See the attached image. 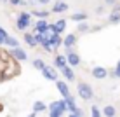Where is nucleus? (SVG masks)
Instances as JSON below:
<instances>
[{
  "instance_id": "nucleus-1",
  "label": "nucleus",
  "mask_w": 120,
  "mask_h": 117,
  "mask_svg": "<svg viewBox=\"0 0 120 117\" xmlns=\"http://www.w3.org/2000/svg\"><path fill=\"white\" fill-rule=\"evenodd\" d=\"M30 24H31V14H30V12H19L18 19H16V28L21 30V32H24Z\"/></svg>"
},
{
  "instance_id": "nucleus-2",
  "label": "nucleus",
  "mask_w": 120,
  "mask_h": 117,
  "mask_svg": "<svg viewBox=\"0 0 120 117\" xmlns=\"http://www.w3.org/2000/svg\"><path fill=\"white\" fill-rule=\"evenodd\" d=\"M51 115H54V117H61L66 112V103H64V100H57V101H52L51 103Z\"/></svg>"
},
{
  "instance_id": "nucleus-3",
  "label": "nucleus",
  "mask_w": 120,
  "mask_h": 117,
  "mask_svg": "<svg viewBox=\"0 0 120 117\" xmlns=\"http://www.w3.org/2000/svg\"><path fill=\"white\" fill-rule=\"evenodd\" d=\"M77 91H78V96H80L82 100H90L94 96L92 87H90L87 82H80V84L77 86Z\"/></svg>"
},
{
  "instance_id": "nucleus-4",
  "label": "nucleus",
  "mask_w": 120,
  "mask_h": 117,
  "mask_svg": "<svg viewBox=\"0 0 120 117\" xmlns=\"http://www.w3.org/2000/svg\"><path fill=\"white\" fill-rule=\"evenodd\" d=\"M64 103H66V110H70L71 114H75V115H78V117H84V112L77 107L75 98H73V96H66V98H64Z\"/></svg>"
},
{
  "instance_id": "nucleus-5",
  "label": "nucleus",
  "mask_w": 120,
  "mask_h": 117,
  "mask_svg": "<svg viewBox=\"0 0 120 117\" xmlns=\"http://www.w3.org/2000/svg\"><path fill=\"white\" fill-rule=\"evenodd\" d=\"M66 63H68V66H71V68L78 66V65H80V54L75 52V51L66 52Z\"/></svg>"
},
{
  "instance_id": "nucleus-6",
  "label": "nucleus",
  "mask_w": 120,
  "mask_h": 117,
  "mask_svg": "<svg viewBox=\"0 0 120 117\" xmlns=\"http://www.w3.org/2000/svg\"><path fill=\"white\" fill-rule=\"evenodd\" d=\"M7 54H11V58H14V60H18V61H26L28 60V54L24 49L21 47H16V49H11Z\"/></svg>"
},
{
  "instance_id": "nucleus-7",
  "label": "nucleus",
  "mask_w": 120,
  "mask_h": 117,
  "mask_svg": "<svg viewBox=\"0 0 120 117\" xmlns=\"http://www.w3.org/2000/svg\"><path fill=\"white\" fill-rule=\"evenodd\" d=\"M47 42H49V45L52 47V51H54V49H57L59 45H63V37L57 35V33H51V35H49V39H47Z\"/></svg>"
},
{
  "instance_id": "nucleus-8",
  "label": "nucleus",
  "mask_w": 120,
  "mask_h": 117,
  "mask_svg": "<svg viewBox=\"0 0 120 117\" xmlns=\"http://www.w3.org/2000/svg\"><path fill=\"white\" fill-rule=\"evenodd\" d=\"M75 44H77V35H75V33H68V35L63 39V45H64V49H66L68 52L71 51V47H73Z\"/></svg>"
},
{
  "instance_id": "nucleus-9",
  "label": "nucleus",
  "mask_w": 120,
  "mask_h": 117,
  "mask_svg": "<svg viewBox=\"0 0 120 117\" xmlns=\"http://www.w3.org/2000/svg\"><path fill=\"white\" fill-rule=\"evenodd\" d=\"M90 73H92L94 79H99V81L108 77V70H106L105 66H94V68L90 70Z\"/></svg>"
},
{
  "instance_id": "nucleus-10",
  "label": "nucleus",
  "mask_w": 120,
  "mask_h": 117,
  "mask_svg": "<svg viewBox=\"0 0 120 117\" xmlns=\"http://www.w3.org/2000/svg\"><path fill=\"white\" fill-rule=\"evenodd\" d=\"M42 75L47 79V81H54V82L57 81V72L52 68V66H47V65H45V68L42 70Z\"/></svg>"
},
{
  "instance_id": "nucleus-11",
  "label": "nucleus",
  "mask_w": 120,
  "mask_h": 117,
  "mask_svg": "<svg viewBox=\"0 0 120 117\" xmlns=\"http://www.w3.org/2000/svg\"><path fill=\"white\" fill-rule=\"evenodd\" d=\"M56 87H57V91H59L61 93V96H71V93H70V87H68V84H66L64 81H59V79H57L56 81Z\"/></svg>"
},
{
  "instance_id": "nucleus-12",
  "label": "nucleus",
  "mask_w": 120,
  "mask_h": 117,
  "mask_svg": "<svg viewBox=\"0 0 120 117\" xmlns=\"http://www.w3.org/2000/svg\"><path fill=\"white\" fill-rule=\"evenodd\" d=\"M59 72H61V75H63L66 81H70V82H71V81H75V72H73V68H71V66H68V65H66V66H63V68L59 70Z\"/></svg>"
},
{
  "instance_id": "nucleus-13",
  "label": "nucleus",
  "mask_w": 120,
  "mask_h": 117,
  "mask_svg": "<svg viewBox=\"0 0 120 117\" xmlns=\"http://www.w3.org/2000/svg\"><path fill=\"white\" fill-rule=\"evenodd\" d=\"M49 30V23L45 19H37L35 23V33H47Z\"/></svg>"
},
{
  "instance_id": "nucleus-14",
  "label": "nucleus",
  "mask_w": 120,
  "mask_h": 117,
  "mask_svg": "<svg viewBox=\"0 0 120 117\" xmlns=\"http://www.w3.org/2000/svg\"><path fill=\"white\" fill-rule=\"evenodd\" d=\"M68 11V4L63 2V0H57V2L52 5V11L51 12H66Z\"/></svg>"
},
{
  "instance_id": "nucleus-15",
  "label": "nucleus",
  "mask_w": 120,
  "mask_h": 117,
  "mask_svg": "<svg viewBox=\"0 0 120 117\" xmlns=\"http://www.w3.org/2000/svg\"><path fill=\"white\" fill-rule=\"evenodd\" d=\"M101 114H103V117H115L117 115V108H115L113 105H106L101 110Z\"/></svg>"
},
{
  "instance_id": "nucleus-16",
  "label": "nucleus",
  "mask_w": 120,
  "mask_h": 117,
  "mask_svg": "<svg viewBox=\"0 0 120 117\" xmlns=\"http://www.w3.org/2000/svg\"><path fill=\"white\" fill-rule=\"evenodd\" d=\"M68 63H66V54H57L56 56V60H54V66L56 68H63V66H66Z\"/></svg>"
},
{
  "instance_id": "nucleus-17",
  "label": "nucleus",
  "mask_w": 120,
  "mask_h": 117,
  "mask_svg": "<svg viewBox=\"0 0 120 117\" xmlns=\"http://www.w3.org/2000/svg\"><path fill=\"white\" fill-rule=\"evenodd\" d=\"M64 28H66V19H59L54 23V33H57V35H61L64 32Z\"/></svg>"
},
{
  "instance_id": "nucleus-18",
  "label": "nucleus",
  "mask_w": 120,
  "mask_h": 117,
  "mask_svg": "<svg viewBox=\"0 0 120 117\" xmlns=\"http://www.w3.org/2000/svg\"><path fill=\"white\" fill-rule=\"evenodd\" d=\"M5 45H7V47H9V49H16V47H19V40L18 39H16V37H7V39H5Z\"/></svg>"
},
{
  "instance_id": "nucleus-19",
  "label": "nucleus",
  "mask_w": 120,
  "mask_h": 117,
  "mask_svg": "<svg viewBox=\"0 0 120 117\" xmlns=\"http://www.w3.org/2000/svg\"><path fill=\"white\" fill-rule=\"evenodd\" d=\"M47 110V105L44 101H35L33 103V114H40V112Z\"/></svg>"
},
{
  "instance_id": "nucleus-20",
  "label": "nucleus",
  "mask_w": 120,
  "mask_h": 117,
  "mask_svg": "<svg viewBox=\"0 0 120 117\" xmlns=\"http://www.w3.org/2000/svg\"><path fill=\"white\" fill-rule=\"evenodd\" d=\"M24 42H26L30 47H37V40H35V37H33V33H24Z\"/></svg>"
},
{
  "instance_id": "nucleus-21",
  "label": "nucleus",
  "mask_w": 120,
  "mask_h": 117,
  "mask_svg": "<svg viewBox=\"0 0 120 117\" xmlns=\"http://www.w3.org/2000/svg\"><path fill=\"white\" fill-rule=\"evenodd\" d=\"M71 19H73V21H77V23H82V21L87 19V14H85V12H77V14L71 16Z\"/></svg>"
},
{
  "instance_id": "nucleus-22",
  "label": "nucleus",
  "mask_w": 120,
  "mask_h": 117,
  "mask_svg": "<svg viewBox=\"0 0 120 117\" xmlns=\"http://www.w3.org/2000/svg\"><path fill=\"white\" fill-rule=\"evenodd\" d=\"M33 68H37V70H40V72H42V70L45 68V63L40 60V58H35V60H33Z\"/></svg>"
},
{
  "instance_id": "nucleus-23",
  "label": "nucleus",
  "mask_w": 120,
  "mask_h": 117,
  "mask_svg": "<svg viewBox=\"0 0 120 117\" xmlns=\"http://www.w3.org/2000/svg\"><path fill=\"white\" fill-rule=\"evenodd\" d=\"M108 23H120V12H111L108 16Z\"/></svg>"
},
{
  "instance_id": "nucleus-24",
  "label": "nucleus",
  "mask_w": 120,
  "mask_h": 117,
  "mask_svg": "<svg viewBox=\"0 0 120 117\" xmlns=\"http://www.w3.org/2000/svg\"><path fill=\"white\" fill-rule=\"evenodd\" d=\"M33 14H35V16H37L38 19H45V18H47L49 14H51V12H49V11H35Z\"/></svg>"
},
{
  "instance_id": "nucleus-25",
  "label": "nucleus",
  "mask_w": 120,
  "mask_h": 117,
  "mask_svg": "<svg viewBox=\"0 0 120 117\" xmlns=\"http://www.w3.org/2000/svg\"><path fill=\"white\" fill-rule=\"evenodd\" d=\"M90 117H103V114H101V110L94 105L92 108H90Z\"/></svg>"
},
{
  "instance_id": "nucleus-26",
  "label": "nucleus",
  "mask_w": 120,
  "mask_h": 117,
  "mask_svg": "<svg viewBox=\"0 0 120 117\" xmlns=\"http://www.w3.org/2000/svg\"><path fill=\"white\" fill-rule=\"evenodd\" d=\"M78 32H80V33H85V32H89V24L85 23V21L78 23Z\"/></svg>"
},
{
  "instance_id": "nucleus-27",
  "label": "nucleus",
  "mask_w": 120,
  "mask_h": 117,
  "mask_svg": "<svg viewBox=\"0 0 120 117\" xmlns=\"http://www.w3.org/2000/svg\"><path fill=\"white\" fill-rule=\"evenodd\" d=\"M113 72H115V77H118V79H120V60H118V63H117V66H115Z\"/></svg>"
},
{
  "instance_id": "nucleus-28",
  "label": "nucleus",
  "mask_w": 120,
  "mask_h": 117,
  "mask_svg": "<svg viewBox=\"0 0 120 117\" xmlns=\"http://www.w3.org/2000/svg\"><path fill=\"white\" fill-rule=\"evenodd\" d=\"M117 2H118V0H105V4H106V5H110V7H113Z\"/></svg>"
},
{
  "instance_id": "nucleus-29",
  "label": "nucleus",
  "mask_w": 120,
  "mask_h": 117,
  "mask_svg": "<svg viewBox=\"0 0 120 117\" xmlns=\"http://www.w3.org/2000/svg\"><path fill=\"white\" fill-rule=\"evenodd\" d=\"M111 12H120V2H117L113 5V11H111Z\"/></svg>"
},
{
  "instance_id": "nucleus-30",
  "label": "nucleus",
  "mask_w": 120,
  "mask_h": 117,
  "mask_svg": "<svg viewBox=\"0 0 120 117\" xmlns=\"http://www.w3.org/2000/svg\"><path fill=\"white\" fill-rule=\"evenodd\" d=\"M21 2H23V0H9V4H11V5H19Z\"/></svg>"
},
{
  "instance_id": "nucleus-31",
  "label": "nucleus",
  "mask_w": 120,
  "mask_h": 117,
  "mask_svg": "<svg viewBox=\"0 0 120 117\" xmlns=\"http://www.w3.org/2000/svg\"><path fill=\"white\" fill-rule=\"evenodd\" d=\"M0 35H4V37H5V39H7V37H9V33H7L5 30H4L2 26H0Z\"/></svg>"
},
{
  "instance_id": "nucleus-32",
  "label": "nucleus",
  "mask_w": 120,
  "mask_h": 117,
  "mask_svg": "<svg viewBox=\"0 0 120 117\" xmlns=\"http://www.w3.org/2000/svg\"><path fill=\"white\" fill-rule=\"evenodd\" d=\"M4 44H5V37L0 35V45H4Z\"/></svg>"
},
{
  "instance_id": "nucleus-33",
  "label": "nucleus",
  "mask_w": 120,
  "mask_h": 117,
  "mask_svg": "<svg viewBox=\"0 0 120 117\" xmlns=\"http://www.w3.org/2000/svg\"><path fill=\"white\" fill-rule=\"evenodd\" d=\"M37 2H38V4H42V5H45V4H49L51 0H37Z\"/></svg>"
},
{
  "instance_id": "nucleus-34",
  "label": "nucleus",
  "mask_w": 120,
  "mask_h": 117,
  "mask_svg": "<svg viewBox=\"0 0 120 117\" xmlns=\"http://www.w3.org/2000/svg\"><path fill=\"white\" fill-rule=\"evenodd\" d=\"M70 117H78V115H75V114H70Z\"/></svg>"
},
{
  "instance_id": "nucleus-35",
  "label": "nucleus",
  "mask_w": 120,
  "mask_h": 117,
  "mask_svg": "<svg viewBox=\"0 0 120 117\" xmlns=\"http://www.w3.org/2000/svg\"><path fill=\"white\" fill-rule=\"evenodd\" d=\"M35 115H37V114H30V115H28V117H35Z\"/></svg>"
},
{
  "instance_id": "nucleus-36",
  "label": "nucleus",
  "mask_w": 120,
  "mask_h": 117,
  "mask_svg": "<svg viewBox=\"0 0 120 117\" xmlns=\"http://www.w3.org/2000/svg\"><path fill=\"white\" fill-rule=\"evenodd\" d=\"M2 2H9V0H2Z\"/></svg>"
},
{
  "instance_id": "nucleus-37",
  "label": "nucleus",
  "mask_w": 120,
  "mask_h": 117,
  "mask_svg": "<svg viewBox=\"0 0 120 117\" xmlns=\"http://www.w3.org/2000/svg\"><path fill=\"white\" fill-rule=\"evenodd\" d=\"M0 110H2V107H0Z\"/></svg>"
},
{
  "instance_id": "nucleus-38",
  "label": "nucleus",
  "mask_w": 120,
  "mask_h": 117,
  "mask_svg": "<svg viewBox=\"0 0 120 117\" xmlns=\"http://www.w3.org/2000/svg\"><path fill=\"white\" fill-rule=\"evenodd\" d=\"M51 117H54V115H51Z\"/></svg>"
}]
</instances>
